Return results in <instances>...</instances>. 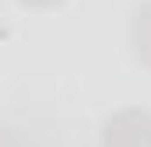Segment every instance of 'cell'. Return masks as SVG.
I'll return each mask as SVG.
<instances>
[{"instance_id": "obj_1", "label": "cell", "mask_w": 151, "mask_h": 147, "mask_svg": "<svg viewBox=\"0 0 151 147\" xmlns=\"http://www.w3.org/2000/svg\"><path fill=\"white\" fill-rule=\"evenodd\" d=\"M102 147H151V116L137 109L113 116L102 130Z\"/></svg>"}, {"instance_id": "obj_2", "label": "cell", "mask_w": 151, "mask_h": 147, "mask_svg": "<svg viewBox=\"0 0 151 147\" xmlns=\"http://www.w3.org/2000/svg\"><path fill=\"white\" fill-rule=\"evenodd\" d=\"M134 18H137V21H134V46H137V56L151 67V4L137 7Z\"/></svg>"}, {"instance_id": "obj_3", "label": "cell", "mask_w": 151, "mask_h": 147, "mask_svg": "<svg viewBox=\"0 0 151 147\" xmlns=\"http://www.w3.org/2000/svg\"><path fill=\"white\" fill-rule=\"evenodd\" d=\"M21 4H32V7H53V4H60V0H21Z\"/></svg>"}, {"instance_id": "obj_4", "label": "cell", "mask_w": 151, "mask_h": 147, "mask_svg": "<svg viewBox=\"0 0 151 147\" xmlns=\"http://www.w3.org/2000/svg\"><path fill=\"white\" fill-rule=\"evenodd\" d=\"M0 147H7V137H4V133H0Z\"/></svg>"}]
</instances>
